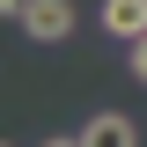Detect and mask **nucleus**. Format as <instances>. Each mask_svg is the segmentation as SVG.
<instances>
[{"label":"nucleus","instance_id":"4","mask_svg":"<svg viewBox=\"0 0 147 147\" xmlns=\"http://www.w3.org/2000/svg\"><path fill=\"white\" fill-rule=\"evenodd\" d=\"M125 66H132V81L147 88V37H132V44H125Z\"/></svg>","mask_w":147,"mask_h":147},{"label":"nucleus","instance_id":"2","mask_svg":"<svg viewBox=\"0 0 147 147\" xmlns=\"http://www.w3.org/2000/svg\"><path fill=\"white\" fill-rule=\"evenodd\" d=\"M74 140H88V147H132V140H140V125H132L125 110H96Z\"/></svg>","mask_w":147,"mask_h":147},{"label":"nucleus","instance_id":"5","mask_svg":"<svg viewBox=\"0 0 147 147\" xmlns=\"http://www.w3.org/2000/svg\"><path fill=\"white\" fill-rule=\"evenodd\" d=\"M0 7H7V15H15V22H22V15H30V0H0Z\"/></svg>","mask_w":147,"mask_h":147},{"label":"nucleus","instance_id":"1","mask_svg":"<svg viewBox=\"0 0 147 147\" xmlns=\"http://www.w3.org/2000/svg\"><path fill=\"white\" fill-rule=\"evenodd\" d=\"M74 22H81V15H74V0H30L22 30H30L37 44H66V37H74Z\"/></svg>","mask_w":147,"mask_h":147},{"label":"nucleus","instance_id":"3","mask_svg":"<svg viewBox=\"0 0 147 147\" xmlns=\"http://www.w3.org/2000/svg\"><path fill=\"white\" fill-rule=\"evenodd\" d=\"M103 37H118V44L147 37V0H103Z\"/></svg>","mask_w":147,"mask_h":147}]
</instances>
